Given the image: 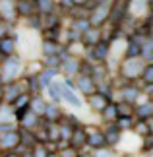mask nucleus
I'll use <instances>...</instances> for the list:
<instances>
[{
    "label": "nucleus",
    "instance_id": "nucleus-7",
    "mask_svg": "<svg viewBox=\"0 0 153 157\" xmlns=\"http://www.w3.org/2000/svg\"><path fill=\"white\" fill-rule=\"evenodd\" d=\"M62 97H64L66 101H68L70 105H74V107H79V105H82V101H79V99L76 97V95H74V91H70L66 83L62 86Z\"/></svg>",
    "mask_w": 153,
    "mask_h": 157
},
{
    "label": "nucleus",
    "instance_id": "nucleus-32",
    "mask_svg": "<svg viewBox=\"0 0 153 157\" xmlns=\"http://www.w3.org/2000/svg\"><path fill=\"white\" fill-rule=\"evenodd\" d=\"M62 2H64V6H68V8H70V6L74 4V0H62Z\"/></svg>",
    "mask_w": 153,
    "mask_h": 157
},
{
    "label": "nucleus",
    "instance_id": "nucleus-9",
    "mask_svg": "<svg viewBox=\"0 0 153 157\" xmlns=\"http://www.w3.org/2000/svg\"><path fill=\"white\" fill-rule=\"evenodd\" d=\"M85 35V43H91V45H99V31H97L95 27H89L87 31L83 33Z\"/></svg>",
    "mask_w": 153,
    "mask_h": 157
},
{
    "label": "nucleus",
    "instance_id": "nucleus-14",
    "mask_svg": "<svg viewBox=\"0 0 153 157\" xmlns=\"http://www.w3.org/2000/svg\"><path fill=\"white\" fill-rule=\"evenodd\" d=\"M79 87H82V91L83 93H93V89H95V83H93V80L91 78H82L79 80Z\"/></svg>",
    "mask_w": 153,
    "mask_h": 157
},
{
    "label": "nucleus",
    "instance_id": "nucleus-25",
    "mask_svg": "<svg viewBox=\"0 0 153 157\" xmlns=\"http://www.w3.org/2000/svg\"><path fill=\"white\" fill-rule=\"evenodd\" d=\"M43 49H45V52H47V54H56V52H58V51H56V45L51 43V41H45Z\"/></svg>",
    "mask_w": 153,
    "mask_h": 157
},
{
    "label": "nucleus",
    "instance_id": "nucleus-16",
    "mask_svg": "<svg viewBox=\"0 0 153 157\" xmlns=\"http://www.w3.org/2000/svg\"><path fill=\"white\" fill-rule=\"evenodd\" d=\"M122 97H124V101L128 103V101H134L138 97V89L132 87V86H126L124 89H122Z\"/></svg>",
    "mask_w": 153,
    "mask_h": 157
},
{
    "label": "nucleus",
    "instance_id": "nucleus-37",
    "mask_svg": "<svg viewBox=\"0 0 153 157\" xmlns=\"http://www.w3.org/2000/svg\"><path fill=\"white\" fill-rule=\"evenodd\" d=\"M0 95H2V91H0Z\"/></svg>",
    "mask_w": 153,
    "mask_h": 157
},
{
    "label": "nucleus",
    "instance_id": "nucleus-1",
    "mask_svg": "<svg viewBox=\"0 0 153 157\" xmlns=\"http://www.w3.org/2000/svg\"><path fill=\"white\" fill-rule=\"evenodd\" d=\"M17 72H20V60L16 56H10L8 60L4 62V68H2V80L4 82H10L12 78L17 76Z\"/></svg>",
    "mask_w": 153,
    "mask_h": 157
},
{
    "label": "nucleus",
    "instance_id": "nucleus-28",
    "mask_svg": "<svg viewBox=\"0 0 153 157\" xmlns=\"http://www.w3.org/2000/svg\"><path fill=\"white\" fill-rule=\"evenodd\" d=\"M130 124H132L130 117H120V120H118V126H120V128H128Z\"/></svg>",
    "mask_w": 153,
    "mask_h": 157
},
{
    "label": "nucleus",
    "instance_id": "nucleus-17",
    "mask_svg": "<svg viewBox=\"0 0 153 157\" xmlns=\"http://www.w3.org/2000/svg\"><path fill=\"white\" fill-rule=\"evenodd\" d=\"M56 76V68H48L45 74L41 76V86H48V83H51V80L52 78Z\"/></svg>",
    "mask_w": 153,
    "mask_h": 157
},
{
    "label": "nucleus",
    "instance_id": "nucleus-18",
    "mask_svg": "<svg viewBox=\"0 0 153 157\" xmlns=\"http://www.w3.org/2000/svg\"><path fill=\"white\" fill-rule=\"evenodd\" d=\"M103 113H105V118L107 120H113V118H116V114H120L118 113V105H107V109Z\"/></svg>",
    "mask_w": 153,
    "mask_h": 157
},
{
    "label": "nucleus",
    "instance_id": "nucleus-15",
    "mask_svg": "<svg viewBox=\"0 0 153 157\" xmlns=\"http://www.w3.org/2000/svg\"><path fill=\"white\" fill-rule=\"evenodd\" d=\"M83 142H87V138H85V132L82 128H76L74 134H72V144L74 146H82Z\"/></svg>",
    "mask_w": 153,
    "mask_h": 157
},
{
    "label": "nucleus",
    "instance_id": "nucleus-23",
    "mask_svg": "<svg viewBox=\"0 0 153 157\" xmlns=\"http://www.w3.org/2000/svg\"><path fill=\"white\" fill-rule=\"evenodd\" d=\"M45 114H47V118H52V120H56L58 117H60V111L56 107H48L47 105V109H45Z\"/></svg>",
    "mask_w": 153,
    "mask_h": 157
},
{
    "label": "nucleus",
    "instance_id": "nucleus-10",
    "mask_svg": "<svg viewBox=\"0 0 153 157\" xmlns=\"http://www.w3.org/2000/svg\"><path fill=\"white\" fill-rule=\"evenodd\" d=\"M105 138H107V144H116L118 138H120V128H118V126H111V128L107 130Z\"/></svg>",
    "mask_w": 153,
    "mask_h": 157
},
{
    "label": "nucleus",
    "instance_id": "nucleus-30",
    "mask_svg": "<svg viewBox=\"0 0 153 157\" xmlns=\"http://www.w3.org/2000/svg\"><path fill=\"white\" fill-rule=\"evenodd\" d=\"M138 132H140V134H147V124H145V120H142V122H140L138 124Z\"/></svg>",
    "mask_w": 153,
    "mask_h": 157
},
{
    "label": "nucleus",
    "instance_id": "nucleus-19",
    "mask_svg": "<svg viewBox=\"0 0 153 157\" xmlns=\"http://www.w3.org/2000/svg\"><path fill=\"white\" fill-rule=\"evenodd\" d=\"M48 93H51V97L54 101H58L60 97H62V87L56 86V83H52V86H48Z\"/></svg>",
    "mask_w": 153,
    "mask_h": 157
},
{
    "label": "nucleus",
    "instance_id": "nucleus-29",
    "mask_svg": "<svg viewBox=\"0 0 153 157\" xmlns=\"http://www.w3.org/2000/svg\"><path fill=\"white\" fill-rule=\"evenodd\" d=\"M64 70L68 72V74H72V72H76V62H74V60L66 62V64H64Z\"/></svg>",
    "mask_w": 153,
    "mask_h": 157
},
{
    "label": "nucleus",
    "instance_id": "nucleus-35",
    "mask_svg": "<svg viewBox=\"0 0 153 157\" xmlns=\"http://www.w3.org/2000/svg\"><path fill=\"white\" fill-rule=\"evenodd\" d=\"M149 35H151V37H153V27H151V31H149Z\"/></svg>",
    "mask_w": 153,
    "mask_h": 157
},
{
    "label": "nucleus",
    "instance_id": "nucleus-11",
    "mask_svg": "<svg viewBox=\"0 0 153 157\" xmlns=\"http://www.w3.org/2000/svg\"><path fill=\"white\" fill-rule=\"evenodd\" d=\"M0 51L4 54H12V51H14V39L12 37H2L0 39Z\"/></svg>",
    "mask_w": 153,
    "mask_h": 157
},
{
    "label": "nucleus",
    "instance_id": "nucleus-12",
    "mask_svg": "<svg viewBox=\"0 0 153 157\" xmlns=\"http://www.w3.org/2000/svg\"><path fill=\"white\" fill-rule=\"evenodd\" d=\"M17 140H20V136H17L16 132H10L8 136H2V138H0L2 146H6V147H14L16 144H17Z\"/></svg>",
    "mask_w": 153,
    "mask_h": 157
},
{
    "label": "nucleus",
    "instance_id": "nucleus-3",
    "mask_svg": "<svg viewBox=\"0 0 153 157\" xmlns=\"http://www.w3.org/2000/svg\"><path fill=\"white\" fill-rule=\"evenodd\" d=\"M143 70L145 68H142V64H140L136 58H130L124 64V68H122V74H124L126 78H138V76L143 74Z\"/></svg>",
    "mask_w": 153,
    "mask_h": 157
},
{
    "label": "nucleus",
    "instance_id": "nucleus-4",
    "mask_svg": "<svg viewBox=\"0 0 153 157\" xmlns=\"http://www.w3.org/2000/svg\"><path fill=\"white\" fill-rule=\"evenodd\" d=\"M35 10H39L37 2H33V0H20L17 2V12H20L21 16H31Z\"/></svg>",
    "mask_w": 153,
    "mask_h": 157
},
{
    "label": "nucleus",
    "instance_id": "nucleus-20",
    "mask_svg": "<svg viewBox=\"0 0 153 157\" xmlns=\"http://www.w3.org/2000/svg\"><path fill=\"white\" fill-rule=\"evenodd\" d=\"M107 49H109V47H107V43H99V45L95 47V52H93V54H95L97 58H101V60H103V58L107 56V52H109Z\"/></svg>",
    "mask_w": 153,
    "mask_h": 157
},
{
    "label": "nucleus",
    "instance_id": "nucleus-6",
    "mask_svg": "<svg viewBox=\"0 0 153 157\" xmlns=\"http://www.w3.org/2000/svg\"><path fill=\"white\" fill-rule=\"evenodd\" d=\"M89 103H91V107H93V109H97V111H105L107 105H109V101H107L105 95H91V97H89Z\"/></svg>",
    "mask_w": 153,
    "mask_h": 157
},
{
    "label": "nucleus",
    "instance_id": "nucleus-2",
    "mask_svg": "<svg viewBox=\"0 0 153 157\" xmlns=\"http://www.w3.org/2000/svg\"><path fill=\"white\" fill-rule=\"evenodd\" d=\"M109 14H111V8H109V4H99L97 8H93V16H91L89 23L93 27H97L99 23H103L109 17Z\"/></svg>",
    "mask_w": 153,
    "mask_h": 157
},
{
    "label": "nucleus",
    "instance_id": "nucleus-26",
    "mask_svg": "<svg viewBox=\"0 0 153 157\" xmlns=\"http://www.w3.org/2000/svg\"><path fill=\"white\" fill-rule=\"evenodd\" d=\"M118 111H120V117H130V114H132V109L128 107V103L118 105Z\"/></svg>",
    "mask_w": 153,
    "mask_h": 157
},
{
    "label": "nucleus",
    "instance_id": "nucleus-31",
    "mask_svg": "<svg viewBox=\"0 0 153 157\" xmlns=\"http://www.w3.org/2000/svg\"><path fill=\"white\" fill-rule=\"evenodd\" d=\"M35 157H47V153H45V149H43V146H37V147H35Z\"/></svg>",
    "mask_w": 153,
    "mask_h": 157
},
{
    "label": "nucleus",
    "instance_id": "nucleus-5",
    "mask_svg": "<svg viewBox=\"0 0 153 157\" xmlns=\"http://www.w3.org/2000/svg\"><path fill=\"white\" fill-rule=\"evenodd\" d=\"M87 144L91 147H105L107 146V138H105V134H101V132H93V134L87 138Z\"/></svg>",
    "mask_w": 153,
    "mask_h": 157
},
{
    "label": "nucleus",
    "instance_id": "nucleus-22",
    "mask_svg": "<svg viewBox=\"0 0 153 157\" xmlns=\"http://www.w3.org/2000/svg\"><path fill=\"white\" fill-rule=\"evenodd\" d=\"M142 78H143V82H147V83H153V64L145 66V70H143Z\"/></svg>",
    "mask_w": 153,
    "mask_h": 157
},
{
    "label": "nucleus",
    "instance_id": "nucleus-33",
    "mask_svg": "<svg viewBox=\"0 0 153 157\" xmlns=\"http://www.w3.org/2000/svg\"><path fill=\"white\" fill-rule=\"evenodd\" d=\"M2 35H4V27L0 25V37H2Z\"/></svg>",
    "mask_w": 153,
    "mask_h": 157
},
{
    "label": "nucleus",
    "instance_id": "nucleus-24",
    "mask_svg": "<svg viewBox=\"0 0 153 157\" xmlns=\"http://www.w3.org/2000/svg\"><path fill=\"white\" fill-rule=\"evenodd\" d=\"M17 91H20V89H17V86H8V87H6V97H8V99L21 97V95H17Z\"/></svg>",
    "mask_w": 153,
    "mask_h": 157
},
{
    "label": "nucleus",
    "instance_id": "nucleus-13",
    "mask_svg": "<svg viewBox=\"0 0 153 157\" xmlns=\"http://www.w3.org/2000/svg\"><path fill=\"white\" fill-rule=\"evenodd\" d=\"M138 118L140 120H145L147 117H151L153 114V105L151 103H147V105H142V107H138Z\"/></svg>",
    "mask_w": 153,
    "mask_h": 157
},
{
    "label": "nucleus",
    "instance_id": "nucleus-27",
    "mask_svg": "<svg viewBox=\"0 0 153 157\" xmlns=\"http://www.w3.org/2000/svg\"><path fill=\"white\" fill-rule=\"evenodd\" d=\"M76 27L79 29V31H83V33H85V31H87V29L91 27V23H89V21H85V20H78V21H76Z\"/></svg>",
    "mask_w": 153,
    "mask_h": 157
},
{
    "label": "nucleus",
    "instance_id": "nucleus-21",
    "mask_svg": "<svg viewBox=\"0 0 153 157\" xmlns=\"http://www.w3.org/2000/svg\"><path fill=\"white\" fill-rule=\"evenodd\" d=\"M37 6H39L41 12H51L54 8V0H39Z\"/></svg>",
    "mask_w": 153,
    "mask_h": 157
},
{
    "label": "nucleus",
    "instance_id": "nucleus-34",
    "mask_svg": "<svg viewBox=\"0 0 153 157\" xmlns=\"http://www.w3.org/2000/svg\"><path fill=\"white\" fill-rule=\"evenodd\" d=\"M79 2H83V0H74V4H79Z\"/></svg>",
    "mask_w": 153,
    "mask_h": 157
},
{
    "label": "nucleus",
    "instance_id": "nucleus-36",
    "mask_svg": "<svg viewBox=\"0 0 153 157\" xmlns=\"http://www.w3.org/2000/svg\"><path fill=\"white\" fill-rule=\"evenodd\" d=\"M151 6H153V0H151Z\"/></svg>",
    "mask_w": 153,
    "mask_h": 157
},
{
    "label": "nucleus",
    "instance_id": "nucleus-8",
    "mask_svg": "<svg viewBox=\"0 0 153 157\" xmlns=\"http://www.w3.org/2000/svg\"><path fill=\"white\" fill-rule=\"evenodd\" d=\"M140 54H142V45L136 39H132L130 45H128V58H138Z\"/></svg>",
    "mask_w": 153,
    "mask_h": 157
}]
</instances>
